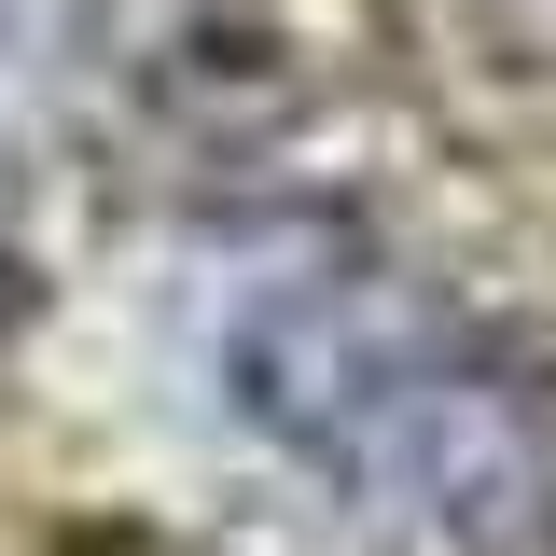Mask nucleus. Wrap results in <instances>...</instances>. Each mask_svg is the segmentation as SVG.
Masks as SVG:
<instances>
[{"mask_svg": "<svg viewBox=\"0 0 556 556\" xmlns=\"http://www.w3.org/2000/svg\"><path fill=\"white\" fill-rule=\"evenodd\" d=\"M237 404L404 529H445L473 556L556 543L543 390L390 265H278L237 320Z\"/></svg>", "mask_w": 556, "mask_h": 556, "instance_id": "f257e3e1", "label": "nucleus"}, {"mask_svg": "<svg viewBox=\"0 0 556 556\" xmlns=\"http://www.w3.org/2000/svg\"><path fill=\"white\" fill-rule=\"evenodd\" d=\"M0 265H14V237H0Z\"/></svg>", "mask_w": 556, "mask_h": 556, "instance_id": "f03ea898", "label": "nucleus"}]
</instances>
